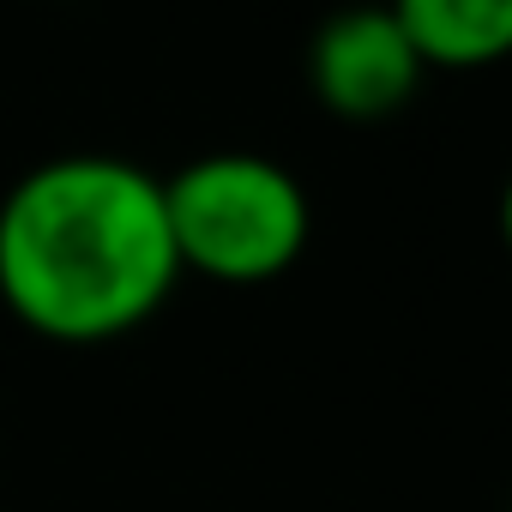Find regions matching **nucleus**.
I'll return each instance as SVG.
<instances>
[{
    "label": "nucleus",
    "mask_w": 512,
    "mask_h": 512,
    "mask_svg": "<svg viewBox=\"0 0 512 512\" xmlns=\"http://www.w3.org/2000/svg\"><path fill=\"white\" fill-rule=\"evenodd\" d=\"M169 235L181 272L211 284H272L284 278L314 229L302 181L260 151H211L163 181Z\"/></svg>",
    "instance_id": "nucleus-2"
},
{
    "label": "nucleus",
    "mask_w": 512,
    "mask_h": 512,
    "mask_svg": "<svg viewBox=\"0 0 512 512\" xmlns=\"http://www.w3.org/2000/svg\"><path fill=\"white\" fill-rule=\"evenodd\" d=\"M422 79L428 61L416 55L410 31L392 7H374V0L338 7L308 43V85L338 121H386L422 91Z\"/></svg>",
    "instance_id": "nucleus-3"
},
{
    "label": "nucleus",
    "mask_w": 512,
    "mask_h": 512,
    "mask_svg": "<svg viewBox=\"0 0 512 512\" xmlns=\"http://www.w3.org/2000/svg\"><path fill=\"white\" fill-rule=\"evenodd\" d=\"M500 241L512 253V175H506V193H500Z\"/></svg>",
    "instance_id": "nucleus-5"
},
{
    "label": "nucleus",
    "mask_w": 512,
    "mask_h": 512,
    "mask_svg": "<svg viewBox=\"0 0 512 512\" xmlns=\"http://www.w3.org/2000/svg\"><path fill=\"white\" fill-rule=\"evenodd\" d=\"M386 7L428 67L470 73L512 55V0H386Z\"/></svg>",
    "instance_id": "nucleus-4"
},
{
    "label": "nucleus",
    "mask_w": 512,
    "mask_h": 512,
    "mask_svg": "<svg viewBox=\"0 0 512 512\" xmlns=\"http://www.w3.org/2000/svg\"><path fill=\"white\" fill-rule=\"evenodd\" d=\"M175 278L163 181L127 157H55L0 199V302L55 344L145 326Z\"/></svg>",
    "instance_id": "nucleus-1"
}]
</instances>
